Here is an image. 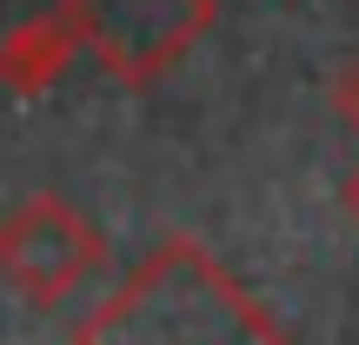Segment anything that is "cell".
I'll return each mask as SVG.
<instances>
[{
	"mask_svg": "<svg viewBox=\"0 0 359 345\" xmlns=\"http://www.w3.org/2000/svg\"><path fill=\"white\" fill-rule=\"evenodd\" d=\"M74 339H280V319L246 293L200 239H160L133 266V279L100 312L74 325Z\"/></svg>",
	"mask_w": 359,
	"mask_h": 345,
	"instance_id": "6da1fadb",
	"label": "cell"
},
{
	"mask_svg": "<svg viewBox=\"0 0 359 345\" xmlns=\"http://www.w3.org/2000/svg\"><path fill=\"white\" fill-rule=\"evenodd\" d=\"M60 13L120 87H154L219 20L213 0H67Z\"/></svg>",
	"mask_w": 359,
	"mask_h": 345,
	"instance_id": "7a4b0ae2",
	"label": "cell"
},
{
	"mask_svg": "<svg viewBox=\"0 0 359 345\" xmlns=\"http://www.w3.org/2000/svg\"><path fill=\"white\" fill-rule=\"evenodd\" d=\"M107 266V232L60 192H27L0 213V272L34 306H60Z\"/></svg>",
	"mask_w": 359,
	"mask_h": 345,
	"instance_id": "3957f363",
	"label": "cell"
},
{
	"mask_svg": "<svg viewBox=\"0 0 359 345\" xmlns=\"http://www.w3.org/2000/svg\"><path fill=\"white\" fill-rule=\"evenodd\" d=\"M80 53V34L67 13H40V20H20L7 40H0V80L13 93H47L53 80L67 73V60Z\"/></svg>",
	"mask_w": 359,
	"mask_h": 345,
	"instance_id": "277c9868",
	"label": "cell"
},
{
	"mask_svg": "<svg viewBox=\"0 0 359 345\" xmlns=\"http://www.w3.org/2000/svg\"><path fill=\"white\" fill-rule=\"evenodd\" d=\"M333 113L359 133V60H353V66H339V80H333Z\"/></svg>",
	"mask_w": 359,
	"mask_h": 345,
	"instance_id": "5b68a950",
	"label": "cell"
},
{
	"mask_svg": "<svg viewBox=\"0 0 359 345\" xmlns=\"http://www.w3.org/2000/svg\"><path fill=\"white\" fill-rule=\"evenodd\" d=\"M346 213H353V219H359V173H353V179H346Z\"/></svg>",
	"mask_w": 359,
	"mask_h": 345,
	"instance_id": "8992f818",
	"label": "cell"
}]
</instances>
